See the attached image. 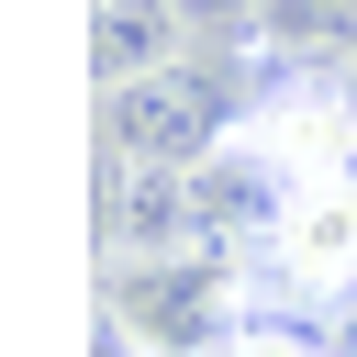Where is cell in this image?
<instances>
[{
  "label": "cell",
  "mask_w": 357,
  "mask_h": 357,
  "mask_svg": "<svg viewBox=\"0 0 357 357\" xmlns=\"http://www.w3.org/2000/svg\"><path fill=\"white\" fill-rule=\"evenodd\" d=\"M245 134V100L223 89L212 56H178L156 78H134L123 100H100V145H123L134 167H212Z\"/></svg>",
  "instance_id": "2"
},
{
  "label": "cell",
  "mask_w": 357,
  "mask_h": 357,
  "mask_svg": "<svg viewBox=\"0 0 357 357\" xmlns=\"http://www.w3.org/2000/svg\"><path fill=\"white\" fill-rule=\"evenodd\" d=\"M112 312H123V335H134V357H212L234 324H257L245 312V279L223 268V257H134V268H112V290H100Z\"/></svg>",
  "instance_id": "3"
},
{
  "label": "cell",
  "mask_w": 357,
  "mask_h": 357,
  "mask_svg": "<svg viewBox=\"0 0 357 357\" xmlns=\"http://www.w3.org/2000/svg\"><path fill=\"white\" fill-rule=\"evenodd\" d=\"M178 56H190V11L178 0H100L89 11V78H100V100H123L134 78H156Z\"/></svg>",
  "instance_id": "5"
},
{
  "label": "cell",
  "mask_w": 357,
  "mask_h": 357,
  "mask_svg": "<svg viewBox=\"0 0 357 357\" xmlns=\"http://www.w3.org/2000/svg\"><path fill=\"white\" fill-rule=\"evenodd\" d=\"M290 67H346L357 56V0H268V22H257Z\"/></svg>",
  "instance_id": "6"
},
{
  "label": "cell",
  "mask_w": 357,
  "mask_h": 357,
  "mask_svg": "<svg viewBox=\"0 0 357 357\" xmlns=\"http://www.w3.org/2000/svg\"><path fill=\"white\" fill-rule=\"evenodd\" d=\"M212 357H335V335H324V324L301 335V324H279V312H257V324H234V335H223Z\"/></svg>",
  "instance_id": "7"
},
{
  "label": "cell",
  "mask_w": 357,
  "mask_h": 357,
  "mask_svg": "<svg viewBox=\"0 0 357 357\" xmlns=\"http://www.w3.org/2000/svg\"><path fill=\"white\" fill-rule=\"evenodd\" d=\"M257 290L335 324L357 301V178H312V190H279V223L257 245Z\"/></svg>",
  "instance_id": "4"
},
{
  "label": "cell",
  "mask_w": 357,
  "mask_h": 357,
  "mask_svg": "<svg viewBox=\"0 0 357 357\" xmlns=\"http://www.w3.org/2000/svg\"><path fill=\"white\" fill-rule=\"evenodd\" d=\"M234 156H245L268 190L357 178V78H335V67H279V78L245 100Z\"/></svg>",
  "instance_id": "1"
},
{
  "label": "cell",
  "mask_w": 357,
  "mask_h": 357,
  "mask_svg": "<svg viewBox=\"0 0 357 357\" xmlns=\"http://www.w3.org/2000/svg\"><path fill=\"white\" fill-rule=\"evenodd\" d=\"M190 11V33H245V22H268V0H178Z\"/></svg>",
  "instance_id": "8"
}]
</instances>
